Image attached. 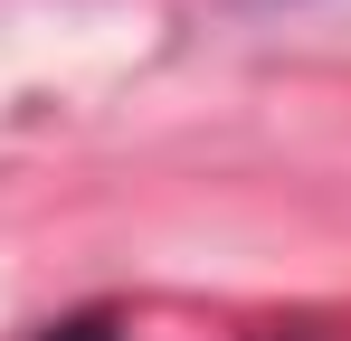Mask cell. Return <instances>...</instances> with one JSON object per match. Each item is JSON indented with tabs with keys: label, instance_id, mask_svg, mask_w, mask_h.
Returning <instances> with one entry per match:
<instances>
[{
	"label": "cell",
	"instance_id": "obj_1",
	"mask_svg": "<svg viewBox=\"0 0 351 341\" xmlns=\"http://www.w3.org/2000/svg\"><path fill=\"white\" fill-rule=\"evenodd\" d=\"M48 341H114V323H105V313H86V323H58Z\"/></svg>",
	"mask_w": 351,
	"mask_h": 341
}]
</instances>
